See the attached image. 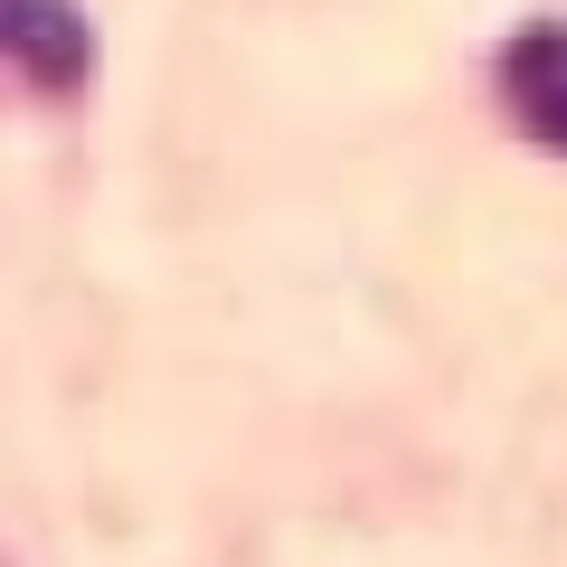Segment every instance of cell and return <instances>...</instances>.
I'll return each mask as SVG.
<instances>
[{
  "mask_svg": "<svg viewBox=\"0 0 567 567\" xmlns=\"http://www.w3.org/2000/svg\"><path fill=\"white\" fill-rule=\"evenodd\" d=\"M0 58H20L39 85H85L95 66V29H85L76 0H0Z\"/></svg>",
  "mask_w": 567,
  "mask_h": 567,
  "instance_id": "obj_1",
  "label": "cell"
},
{
  "mask_svg": "<svg viewBox=\"0 0 567 567\" xmlns=\"http://www.w3.org/2000/svg\"><path fill=\"white\" fill-rule=\"evenodd\" d=\"M502 95H511V114H520L529 142L567 152V29H558V20H529L520 39H511V58H502Z\"/></svg>",
  "mask_w": 567,
  "mask_h": 567,
  "instance_id": "obj_2",
  "label": "cell"
}]
</instances>
